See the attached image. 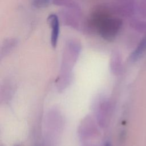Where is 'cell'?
I'll list each match as a JSON object with an SVG mask.
<instances>
[{
  "label": "cell",
  "instance_id": "obj_1",
  "mask_svg": "<svg viewBox=\"0 0 146 146\" xmlns=\"http://www.w3.org/2000/svg\"><path fill=\"white\" fill-rule=\"evenodd\" d=\"M48 21L52 29L51 35V45L54 48H55L57 44L59 31V23L58 18L55 14H51L48 18Z\"/></svg>",
  "mask_w": 146,
  "mask_h": 146
},
{
  "label": "cell",
  "instance_id": "obj_2",
  "mask_svg": "<svg viewBox=\"0 0 146 146\" xmlns=\"http://www.w3.org/2000/svg\"><path fill=\"white\" fill-rule=\"evenodd\" d=\"M105 146H110V144L108 143H107L106 144V145Z\"/></svg>",
  "mask_w": 146,
  "mask_h": 146
}]
</instances>
